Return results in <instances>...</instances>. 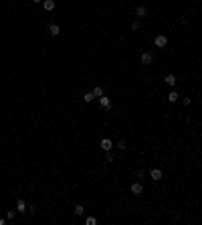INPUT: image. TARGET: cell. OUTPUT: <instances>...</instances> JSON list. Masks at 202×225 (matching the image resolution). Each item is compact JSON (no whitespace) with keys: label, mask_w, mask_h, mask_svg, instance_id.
Instances as JSON below:
<instances>
[{"label":"cell","mask_w":202,"mask_h":225,"mask_svg":"<svg viewBox=\"0 0 202 225\" xmlns=\"http://www.w3.org/2000/svg\"><path fill=\"white\" fill-rule=\"evenodd\" d=\"M140 61H142V65H150V63L154 61V55H152L150 51H146V53L140 55Z\"/></svg>","instance_id":"1"},{"label":"cell","mask_w":202,"mask_h":225,"mask_svg":"<svg viewBox=\"0 0 202 225\" xmlns=\"http://www.w3.org/2000/svg\"><path fill=\"white\" fill-rule=\"evenodd\" d=\"M49 35H51V37H59V35H61V27L55 24V22H51V24H49Z\"/></svg>","instance_id":"2"},{"label":"cell","mask_w":202,"mask_h":225,"mask_svg":"<svg viewBox=\"0 0 202 225\" xmlns=\"http://www.w3.org/2000/svg\"><path fill=\"white\" fill-rule=\"evenodd\" d=\"M154 45H156V47H160V49H162V47H166V45H168V39H166L164 35H158V37L154 39Z\"/></svg>","instance_id":"3"},{"label":"cell","mask_w":202,"mask_h":225,"mask_svg":"<svg viewBox=\"0 0 202 225\" xmlns=\"http://www.w3.org/2000/svg\"><path fill=\"white\" fill-rule=\"evenodd\" d=\"M101 148H103L105 152H111V148H113V142H111L109 138H103V140H101Z\"/></svg>","instance_id":"4"},{"label":"cell","mask_w":202,"mask_h":225,"mask_svg":"<svg viewBox=\"0 0 202 225\" xmlns=\"http://www.w3.org/2000/svg\"><path fill=\"white\" fill-rule=\"evenodd\" d=\"M131 193H133V195H142V193H144V184H142V182H133V184H131Z\"/></svg>","instance_id":"5"},{"label":"cell","mask_w":202,"mask_h":225,"mask_svg":"<svg viewBox=\"0 0 202 225\" xmlns=\"http://www.w3.org/2000/svg\"><path fill=\"white\" fill-rule=\"evenodd\" d=\"M16 211H18V213H26V203H24V199H18V201H16Z\"/></svg>","instance_id":"6"},{"label":"cell","mask_w":202,"mask_h":225,"mask_svg":"<svg viewBox=\"0 0 202 225\" xmlns=\"http://www.w3.org/2000/svg\"><path fill=\"white\" fill-rule=\"evenodd\" d=\"M99 103H101V108H105V110L111 108V99H109V97H103V95H101V97H99Z\"/></svg>","instance_id":"7"},{"label":"cell","mask_w":202,"mask_h":225,"mask_svg":"<svg viewBox=\"0 0 202 225\" xmlns=\"http://www.w3.org/2000/svg\"><path fill=\"white\" fill-rule=\"evenodd\" d=\"M146 14H148V8H146V6H137V8H135V16L144 18Z\"/></svg>","instance_id":"8"},{"label":"cell","mask_w":202,"mask_h":225,"mask_svg":"<svg viewBox=\"0 0 202 225\" xmlns=\"http://www.w3.org/2000/svg\"><path fill=\"white\" fill-rule=\"evenodd\" d=\"M150 177H152L154 180H160L162 179V170L160 168H152V170H150Z\"/></svg>","instance_id":"9"},{"label":"cell","mask_w":202,"mask_h":225,"mask_svg":"<svg viewBox=\"0 0 202 225\" xmlns=\"http://www.w3.org/2000/svg\"><path fill=\"white\" fill-rule=\"evenodd\" d=\"M42 4H44V10H47V12H51V10H55V0H44Z\"/></svg>","instance_id":"10"},{"label":"cell","mask_w":202,"mask_h":225,"mask_svg":"<svg viewBox=\"0 0 202 225\" xmlns=\"http://www.w3.org/2000/svg\"><path fill=\"white\" fill-rule=\"evenodd\" d=\"M164 81H166L168 85H172V87H174V85H176V75H172V73H170V75H166V79H164Z\"/></svg>","instance_id":"11"},{"label":"cell","mask_w":202,"mask_h":225,"mask_svg":"<svg viewBox=\"0 0 202 225\" xmlns=\"http://www.w3.org/2000/svg\"><path fill=\"white\" fill-rule=\"evenodd\" d=\"M178 97H180V95L176 93V89H172V91H170V93H168V101H172V103H174V101H176Z\"/></svg>","instance_id":"12"},{"label":"cell","mask_w":202,"mask_h":225,"mask_svg":"<svg viewBox=\"0 0 202 225\" xmlns=\"http://www.w3.org/2000/svg\"><path fill=\"white\" fill-rule=\"evenodd\" d=\"M91 93H93V97H101V95H103V87H95Z\"/></svg>","instance_id":"13"},{"label":"cell","mask_w":202,"mask_h":225,"mask_svg":"<svg viewBox=\"0 0 202 225\" xmlns=\"http://www.w3.org/2000/svg\"><path fill=\"white\" fill-rule=\"evenodd\" d=\"M83 99H85L87 103H89V101H93V93H91V91H87V93L83 95Z\"/></svg>","instance_id":"14"},{"label":"cell","mask_w":202,"mask_h":225,"mask_svg":"<svg viewBox=\"0 0 202 225\" xmlns=\"http://www.w3.org/2000/svg\"><path fill=\"white\" fill-rule=\"evenodd\" d=\"M85 223H87V225H95V223H97V219H95V217H87Z\"/></svg>","instance_id":"15"},{"label":"cell","mask_w":202,"mask_h":225,"mask_svg":"<svg viewBox=\"0 0 202 225\" xmlns=\"http://www.w3.org/2000/svg\"><path fill=\"white\" fill-rule=\"evenodd\" d=\"M113 146H117L119 150H125V140H119L117 144H113Z\"/></svg>","instance_id":"16"},{"label":"cell","mask_w":202,"mask_h":225,"mask_svg":"<svg viewBox=\"0 0 202 225\" xmlns=\"http://www.w3.org/2000/svg\"><path fill=\"white\" fill-rule=\"evenodd\" d=\"M83 211H85L83 205H77V207H75V213H77V215H83Z\"/></svg>","instance_id":"17"},{"label":"cell","mask_w":202,"mask_h":225,"mask_svg":"<svg viewBox=\"0 0 202 225\" xmlns=\"http://www.w3.org/2000/svg\"><path fill=\"white\" fill-rule=\"evenodd\" d=\"M105 162H113V154H111V152L105 154Z\"/></svg>","instance_id":"18"},{"label":"cell","mask_w":202,"mask_h":225,"mask_svg":"<svg viewBox=\"0 0 202 225\" xmlns=\"http://www.w3.org/2000/svg\"><path fill=\"white\" fill-rule=\"evenodd\" d=\"M131 29L137 31V29H140V20H133V22H131Z\"/></svg>","instance_id":"19"},{"label":"cell","mask_w":202,"mask_h":225,"mask_svg":"<svg viewBox=\"0 0 202 225\" xmlns=\"http://www.w3.org/2000/svg\"><path fill=\"white\" fill-rule=\"evenodd\" d=\"M14 215H16V211H8L6 213V219H14Z\"/></svg>","instance_id":"20"},{"label":"cell","mask_w":202,"mask_h":225,"mask_svg":"<svg viewBox=\"0 0 202 225\" xmlns=\"http://www.w3.org/2000/svg\"><path fill=\"white\" fill-rule=\"evenodd\" d=\"M33 2H35V4H39V2H42V0H33Z\"/></svg>","instance_id":"21"},{"label":"cell","mask_w":202,"mask_h":225,"mask_svg":"<svg viewBox=\"0 0 202 225\" xmlns=\"http://www.w3.org/2000/svg\"><path fill=\"white\" fill-rule=\"evenodd\" d=\"M4 223H6V221H4V219H0V225H4Z\"/></svg>","instance_id":"22"}]
</instances>
